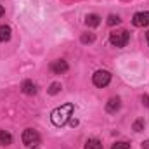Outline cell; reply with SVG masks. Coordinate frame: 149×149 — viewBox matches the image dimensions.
<instances>
[{"label": "cell", "instance_id": "8", "mask_svg": "<svg viewBox=\"0 0 149 149\" xmlns=\"http://www.w3.org/2000/svg\"><path fill=\"white\" fill-rule=\"evenodd\" d=\"M120 106H121L120 97H111V99L108 101V104H106V111L108 113H116L118 109H120Z\"/></svg>", "mask_w": 149, "mask_h": 149}, {"label": "cell", "instance_id": "3", "mask_svg": "<svg viewBox=\"0 0 149 149\" xmlns=\"http://www.w3.org/2000/svg\"><path fill=\"white\" fill-rule=\"evenodd\" d=\"M92 81H94V85L95 87H106L109 81H111V73L109 71H106V70H99V71H95L94 76H92Z\"/></svg>", "mask_w": 149, "mask_h": 149}, {"label": "cell", "instance_id": "20", "mask_svg": "<svg viewBox=\"0 0 149 149\" xmlns=\"http://www.w3.org/2000/svg\"><path fill=\"white\" fill-rule=\"evenodd\" d=\"M3 12H5V10H3V7H2V5H0V17H2V16H3Z\"/></svg>", "mask_w": 149, "mask_h": 149}, {"label": "cell", "instance_id": "18", "mask_svg": "<svg viewBox=\"0 0 149 149\" xmlns=\"http://www.w3.org/2000/svg\"><path fill=\"white\" fill-rule=\"evenodd\" d=\"M142 104L149 106V95H144V97H142Z\"/></svg>", "mask_w": 149, "mask_h": 149}, {"label": "cell", "instance_id": "11", "mask_svg": "<svg viewBox=\"0 0 149 149\" xmlns=\"http://www.w3.org/2000/svg\"><path fill=\"white\" fill-rule=\"evenodd\" d=\"M9 38H10V28L5 24H0V43L7 42Z\"/></svg>", "mask_w": 149, "mask_h": 149}, {"label": "cell", "instance_id": "7", "mask_svg": "<svg viewBox=\"0 0 149 149\" xmlns=\"http://www.w3.org/2000/svg\"><path fill=\"white\" fill-rule=\"evenodd\" d=\"M21 88H23V92L24 94H28V95H33V94H37V85L31 81V80H24L23 81V85H21Z\"/></svg>", "mask_w": 149, "mask_h": 149}, {"label": "cell", "instance_id": "21", "mask_svg": "<svg viewBox=\"0 0 149 149\" xmlns=\"http://www.w3.org/2000/svg\"><path fill=\"white\" fill-rule=\"evenodd\" d=\"M146 38H148V43H149V31H148V35H146Z\"/></svg>", "mask_w": 149, "mask_h": 149}, {"label": "cell", "instance_id": "15", "mask_svg": "<svg viewBox=\"0 0 149 149\" xmlns=\"http://www.w3.org/2000/svg\"><path fill=\"white\" fill-rule=\"evenodd\" d=\"M111 149H130V144H128V142H125V141H121V142L113 144Z\"/></svg>", "mask_w": 149, "mask_h": 149}, {"label": "cell", "instance_id": "10", "mask_svg": "<svg viewBox=\"0 0 149 149\" xmlns=\"http://www.w3.org/2000/svg\"><path fill=\"white\" fill-rule=\"evenodd\" d=\"M12 142V135L7 130H0V146H9Z\"/></svg>", "mask_w": 149, "mask_h": 149}, {"label": "cell", "instance_id": "2", "mask_svg": "<svg viewBox=\"0 0 149 149\" xmlns=\"http://www.w3.org/2000/svg\"><path fill=\"white\" fill-rule=\"evenodd\" d=\"M128 38H130V35H128L127 30H116L109 35V42H111V45L121 49V47H125L128 43Z\"/></svg>", "mask_w": 149, "mask_h": 149}, {"label": "cell", "instance_id": "12", "mask_svg": "<svg viewBox=\"0 0 149 149\" xmlns=\"http://www.w3.org/2000/svg\"><path fill=\"white\" fill-rule=\"evenodd\" d=\"M85 149H102V144L99 139H88L85 142Z\"/></svg>", "mask_w": 149, "mask_h": 149}, {"label": "cell", "instance_id": "19", "mask_svg": "<svg viewBox=\"0 0 149 149\" xmlns=\"http://www.w3.org/2000/svg\"><path fill=\"white\" fill-rule=\"evenodd\" d=\"M142 149H149V141H144L142 142Z\"/></svg>", "mask_w": 149, "mask_h": 149}, {"label": "cell", "instance_id": "6", "mask_svg": "<svg viewBox=\"0 0 149 149\" xmlns=\"http://www.w3.org/2000/svg\"><path fill=\"white\" fill-rule=\"evenodd\" d=\"M50 71L56 74H63L68 71V63L64 61V59H56V61H52L50 63Z\"/></svg>", "mask_w": 149, "mask_h": 149}, {"label": "cell", "instance_id": "5", "mask_svg": "<svg viewBox=\"0 0 149 149\" xmlns=\"http://www.w3.org/2000/svg\"><path fill=\"white\" fill-rule=\"evenodd\" d=\"M132 23H134V26H137V28L149 26V12H137V14H134Z\"/></svg>", "mask_w": 149, "mask_h": 149}, {"label": "cell", "instance_id": "9", "mask_svg": "<svg viewBox=\"0 0 149 149\" xmlns=\"http://www.w3.org/2000/svg\"><path fill=\"white\" fill-rule=\"evenodd\" d=\"M85 24H87L88 28H95V26L101 24V17H99L97 14H88V16L85 17Z\"/></svg>", "mask_w": 149, "mask_h": 149}, {"label": "cell", "instance_id": "17", "mask_svg": "<svg viewBox=\"0 0 149 149\" xmlns=\"http://www.w3.org/2000/svg\"><path fill=\"white\" fill-rule=\"evenodd\" d=\"M142 128H144V121H142V120H137V121L134 123V130H135V132H142Z\"/></svg>", "mask_w": 149, "mask_h": 149}, {"label": "cell", "instance_id": "13", "mask_svg": "<svg viewBox=\"0 0 149 149\" xmlns=\"http://www.w3.org/2000/svg\"><path fill=\"white\" fill-rule=\"evenodd\" d=\"M61 88H63V87H61V83H59V81H54V83L49 87V94H50V95H56Z\"/></svg>", "mask_w": 149, "mask_h": 149}, {"label": "cell", "instance_id": "16", "mask_svg": "<svg viewBox=\"0 0 149 149\" xmlns=\"http://www.w3.org/2000/svg\"><path fill=\"white\" fill-rule=\"evenodd\" d=\"M94 40H95V37H94L92 33H90V35H87V33L81 35V43H92Z\"/></svg>", "mask_w": 149, "mask_h": 149}, {"label": "cell", "instance_id": "1", "mask_svg": "<svg viewBox=\"0 0 149 149\" xmlns=\"http://www.w3.org/2000/svg\"><path fill=\"white\" fill-rule=\"evenodd\" d=\"M74 106L73 104H63L61 108H56L54 111L50 113V120L56 127H63L68 123V120L73 116Z\"/></svg>", "mask_w": 149, "mask_h": 149}, {"label": "cell", "instance_id": "14", "mask_svg": "<svg viewBox=\"0 0 149 149\" xmlns=\"http://www.w3.org/2000/svg\"><path fill=\"white\" fill-rule=\"evenodd\" d=\"M120 23H121L120 16H114V14H111V16L108 17V24H109V26H114V24H120Z\"/></svg>", "mask_w": 149, "mask_h": 149}, {"label": "cell", "instance_id": "4", "mask_svg": "<svg viewBox=\"0 0 149 149\" xmlns=\"http://www.w3.org/2000/svg\"><path fill=\"white\" fill-rule=\"evenodd\" d=\"M23 144L24 146H37L38 142H40V135H38L37 130H33V128H26L24 132H23Z\"/></svg>", "mask_w": 149, "mask_h": 149}]
</instances>
